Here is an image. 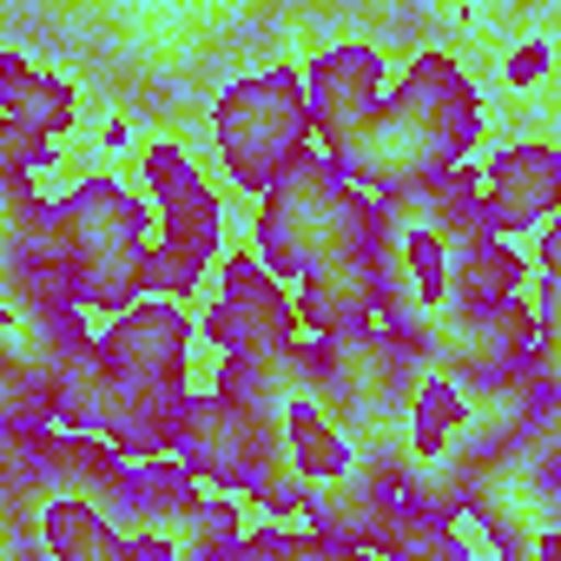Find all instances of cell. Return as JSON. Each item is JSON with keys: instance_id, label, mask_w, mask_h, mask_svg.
<instances>
[{"instance_id": "obj_1", "label": "cell", "mask_w": 561, "mask_h": 561, "mask_svg": "<svg viewBox=\"0 0 561 561\" xmlns=\"http://www.w3.org/2000/svg\"><path fill=\"white\" fill-rule=\"evenodd\" d=\"M8 489L47 561H218L244 515L179 462H126L100 436L8 423Z\"/></svg>"}, {"instance_id": "obj_2", "label": "cell", "mask_w": 561, "mask_h": 561, "mask_svg": "<svg viewBox=\"0 0 561 561\" xmlns=\"http://www.w3.org/2000/svg\"><path fill=\"white\" fill-rule=\"evenodd\" d=\"M251 244L298 285V324L311 344L383 324V198L337 159H305L277 192L251 205Z\"/></svg>"}, {"instance_id": "obj_3", "label": "cell", "mask_w": 561, "mask_h": 561, "mask_svg": "<svg viewBox=\"0 0 561 561\" xmlns=\"http://www.w3.org/2000/svg\"><path fill=\"white\" fill-rule=\"evenodd\" d=\"M192 416V324L179 305L146 298L113 318L106 337H87L60 383L54 423L73 436H100L139 462H179V436Z\"/></svg>"}, {"instance_id": "obj_4", "label": "cell", "mask_w": 561, "mask_h": 561, "mask_svg": "<svg viewBox=\"0 0 561 561\" xmlns=\"http://www.w3.org/2000/svg\"><path fill=\"white\" fill-rule=\"evenodd\" d=\"M482 231V179L469 165L383 192V324L397 337L423 351L456 318V271Z\"/></svg>"}, {"instance_id": "obj_5", "label": "cell", "mask_w": 561, "mask_h": 561, "mask_svg": "<svg viewBox=\"0 0 561 561\" xmlns=\"http://www.w3.org/2000/svg\"><path fill=\"white\" fill-rule=\"evenodd\" d=\"M482 133H489L482 87L449 54L423 47V54H410V67L397 73V87L383 100V119L370 133V152H364L357 185L383 198L397 185L462 172V159L482 146Z\"/></svg>"}, {"instance_id": "obj_6", "label": "cell", "mask_w": 561, "mask_h": 561, "mask_svg": "<svg viewBox=\"0 0 561 561\" xmlns=\"http://www.w3.org/2000/svg\"><path fill=\"white\" fill-rule=\"evenodd\" d=\"M146 231H152L146 198L113 172H87L80 185L54 198V244H60V271H67L80 311L126 318L133 305L152 298L159 251Z\"/></svg>"}, {"instance_id": "obj_7", "label": "cell", "mask_w": 561, "mask_h": 561, "mask_svg": "<svg viewBox=\"0 0 561 561\" xmlns=\"http://www.w3.org/2000/svg\"><path fill=\"white\" fill-rule=\"evenodd\" d=\"M311 133H318V119H311V87L298 67H257V73L231 80L211 106L218 165L251 198L277 192L311 159Z\"/></svg>"}, {"instance_id": "obj_8", "label": "cell", "mask_w": 561, "mask_h": 561, "mask_svg": "<svg viewBox=\"0 0 561 561\" xmlns=\"http://www.w3.org/2000/svg\"><path fill=\"white\" fill-rule=\"evenodd\" d=\"M179 469L192 482L238 489L271 522H305L298 515V495L285 482V462H277V443L264 430V416L244 397L218 390V383L205 397H192V416H185V436H179Z\"/></svg>"}, {"instance_id": "obj_9", "label": "cell", "mask_w": 561, "mask_h": 561, "mask_svg": "<svg viewBox=\"0 0 561 561\" xmlns=\"http://www.w3.org/2000/svg\"><path fill=\"white\" fill-rule=\"evenodd\" d=\"M139 179L159 205V264H152V298L185 305L205 291L211 264H225V205L198 179L179 139H146L139 146Z\"/></svg>"}, {"instance_id": "obj_10", "label": "cell", "mask_w": 561, "mask_h": 561, "mask_svg": "<svg viewBox=\"0 0 561 561\" xmlns=\"http://www.w3.org/2000/svg\"><path fill=\"white\" fill-rule=\"evenodd\" d=\"M469 515L482 522L495 561H515L528 548L561 541V462L541 456L528 436L489 449L469 482Z\"/></svg>"}, {"instance_id": "obj_11", "label": "cell", "mask_w": 561, "mask_h": 561, "mask_svg": "<svg viewBox=\"0 0 561 561\" xmlns=\"http://www.w3.org/2000/svg\"><path fill=\"white\" fill-rule=\"evenodd\" d=\"M298 291L257 251H231L218 264V298L198 318V337L218 357H277L298 344Z\"/></svg>"}, {"instance_id": "obj_12", "label": "cell", "mask_w": 561, "mask_h": 561, "mask_svg": "<svg viewBox=\"0 0 561 561\" xmlns=\"http://www.w3.org/2000/svg\"><path fill=\"white\" fill-rule=\"evenodd\" d=\"M305 87H311V119L324 133V159H337L351 179L364 172V152H370V133L383 119V54L370 41H331L311 67H305Z\"/></svg>"}, {"instance_id": "obj_13", "label": "cell", "mask_w": 561, "mask_h": 561, "mask_svg": "<svg viewBox=\"0 0 561 561\" xmlns=\"http://www.w3.org/2000/svg\"><path fill=\"white\" fill-rule=\"evenodd\" d=\"M80 119V87L0 47V179H34Z\"/></svg>"}, {"instance_id": "obj_14", "label": "cell", "mask_w": 561, "mask_h": 561, "mask_svg": "<svg viewBox=\"0 0 561 561\" xmlns=\"http://www.w3.org/2000/svg\"><path fill=\"white\" fill-rule=\"evenodd\" d=\"M535 344H541V311L528 298H515L495 311H456L423 344V357H436L449 377H462L476 390V383H502V377L535 370Z\"/></svg>"}, {"instance_id": "obj_15", "label": "cell", "mask_w": 561, "mask_h": 561, "mask_svg": "<svg viewBox=\"0 0 561 561\" xmlns=\"http://www.w3.org/2000/svg\"><path fill=\"white\" fill-rule=\"evenodd\" d=\"M337 541H357V548H370L377 561H476V554L462 548L456 522L436 515L430 502H416V495H410L397 476H383V469H377L370 495L357 502V515L344 522Z\"/></svg>"}, {"instance_id": "obj_16", "label": "cell", "mask_w": 561, "mask_h": 561, "mask_svg": "<svg viewBox=\"0 0 561 561\" xmlns=\"http://www.w3.org/2000/svg\"><path fill=\"white\" fill-rule=\"evenodd\" d=\"M482 218L495 238H522L561 218V146L554 139H508L482 172Z\"/></svg>"}, {"instance_id": "obj_17", "label": "cell", "mask_w": 561, "mask_h": 561, "mask_svg": "<svg viewBox=\"0 0 561 561\" xmlns=\"http://www.w3.org/2000/svg\"><path fill=\"white\" fill-rule=\"evenodd\" d=\"M257 541V554L264 561H377L370 548H357V541H337V535H285V528H264V535H251Z\"/></svg>"}, {"instance_id": "obj_18", "label": "cell", "mask_w": 561, "mask_h": 561, "mask_svg": "<svg viewBox=\"0 0 561 561\" xmlns=\"http://www.w3.org/2000/svg\"><path fill=\"white\" fill-rule=\"evenodd\" d=\"M535 311L561 318V218L541 231V251H535Z\"/></svg>"}, {"instance_id": "obj_19", "label": "cell", "mask_w": 561, "mask_h": 561, "mask_svg": "<svg viewBox=\"0 0 561 561\" xmlns=\"http://www.w3.org/2000/svg\"><path fill=\"white\" fill-rule=\"evenodd\" d=\"M535 383L548 397H561V318H541V344H535Z\"/></svg>"}, {"instance_id": "obj_20", "label": "cell", "mask_w": 561, "mask_h": 561, "mask_svg": "<svg viewBox=\"0 0 561 561\" xmlns=\"http://www.w3.org/2000/svg\"><path fill=\"white\" fill-rule=\"evenodd\" d=\"M528 443H535L541 456H554V462H561V397H548V390H541L535 423H528Z\"/></svg>"}, {"instance_id": "obj_21", "label": "cell", "mask_w": 561, "mask_h": 561, "mask_svg": "<svg viewBox=\"0 0 561 561\" xmlns=\"http://www.w3.org/2000/svg\"><path fill=\"white\" fill-rule=\"evenodd\" d=\"M541 73H548V41H522L508 54V87H535Z\"/></svg>"}, {"instance_id": "obj_22", "label": "cell", "mask_w": 561, "mask_h": 561, "mask_svg": "<svg viewBox=\"0 0 561 561\" xmlns=\"http://www.w3.org/2000/svg\"><path fill=\"white\" fill-rule=\"evenodd\" d=\"M218 561H264V554H257V541H251V535H244V541H238V548H231V554H218Z\"/></svg>"}]
</instances>
